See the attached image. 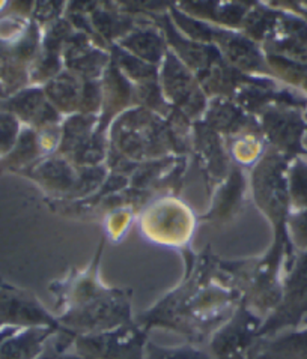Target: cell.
I'll return each mask as SVG.
<instances>
[{
  "label": "cell",
  "instance_id": "cell-1",
  "mask_svg": "<svg viewBox=\"0 0 307 359\" xmlns=\"http://www.w3.org/2000/svg\"><path fill=\"white\" fill-rule=\"evenodd\" d=\"M183 283L141 314L136 323L145 331L171 330L193 343L209 340L244 301L240 284V260H221L211 251H185Z\"/></svg>",
  "mask_w": 307,
  "mask_h": 359
},
{
  "label": "cell",
  "instance_id": "cell-2",
  "mask_svg": "<svg viewBox=\"0 0 307 359\" xmlns=\"http://www.w3.org/2000/svg\"><path fill=\"white\" fill-rule=\"evenodd\" d=\"M101 247L91 265L51 284L56 319L63 330L81 335L98 334L133 322L131 290L105 287L98 276Z\"/></svg>",
  "mask_w": 307,
  "mask_h": 359
},
{
  "label": "cell",
  "instance_id": "cell-3",
  "mask_svg": "<svg viewBox=\"0 0 307 359\" xmlns=\"http://www.w3.org/2000/svg\"><path fill=\"white\" fill-rule=\"evenodd\" d=\"M162 118L163 116L139 107L116 119L112 131L115 149L110 156L115 160L112 164H133V160L157 158L169 151L184 152V142L174 131V125Z\"/></svg>",
  "mask_w": 307,
  "mask_h": 359
},
{
  "label": "cell",
  "instance_id": "cell-4",
  "mask_svg": "<svg viewBox=\"0 0 307 359\" xmlns=\"http://www.w3.org/2000/svg\"><path fill=\"white\" fill-rule=\"evenodd\" d=\"M288 164L289 160L273 147L252 170V189L256 205L274 227V233L287 231V219L291 212L288 197Z\"/></svg>",
  "mask_w": 307,
  "mask_h": 359
},
{
  "label": "cell",
  "instance_id": "cell-5",
  "mask_svg": "<svg viewBox=\"0 0 307 359\" xmlns=\"http://www.w3.org/2000/svg\"><path fill=\"white\" fill-rule=\"evenodd\" d=\"M307 318V251L297 252L283 280L282 298L261 326V340L297 330Z\"/></svg>",
  "mask_w": 307,
  "mask_h": 359
},
{
  "label": "cell",
  "instance_id": "cell-6",
  "mask_svg": "<svg viewBox=\"0 0 307 359\" xmlns=\"http://www.w3.org/2000/svg\"><path fill=\"white\" fill-rule=\"evenodd\" d=\"M263 319L242 301L234 314L209 339L214 359H255Z\"/></svg>",
  "mask_w": 307,
  "mask_h": 359
},
{
  "label": "cell",
  "instance_id": "cell-7",
  "mask_svg": "<svg viewBox=\"0 0 307 359\" xmlns=\"http://www.w3.org/2000/svg\"><path fill=\"white\" fill-rule=\"evenodd\" d=\"M148 331L136 320L98 334L74 337V352L83 359H145Z\"/></svg>",
  "mask_w": 307,
  "mask_h": 359
},
{
  "label": "cell",
  "instance_id": "cell-8",
  "mask_svg": "<svg viewBox=\"0 0 307 359\" xmlns=\"http://www.w3.org/2000/svg\"><path fill=\"white\" fill-rule=\"evenodd\" d=\"M261 133L271 143L273 149L292 160L304 155L303 139L307 121L299 107L287 104H273L259 113Z\"/></svg>",
  "mask_w": 307,
  "mask_h": 359
},
{
  "label": "cell",
  "instance_id": "cell-9",
  "mask_svg": "<svg viewBox=\"0 0 307 359\" xmlns=\"http://www.w3.org/2000/svg\"><path fill=\"white\" fill-rule=\"evenodd\" d=\"M163 97L175 105L185 118L197 119L207 111L205 92L195 74L176 57L174 51L166 53L162 71Z\"/></svg>",
  "mask_w": 307,
  "mask_h": 359
},
{
  "label": "cell",
  "instance_id": "cell-10",
  "mask_svg": "<svg viewBox=\"0 0 307 359\" xmlns=\"http://www.w3.org/2000/svg\"><path fill=\"white\" fill-rule=\"evenodd\" d=\"M29 326H50L63 330L56 316L47 311L35 294L4 283L0 286V331Z\"/></svg>",
  "mask_w": 307,
  "mask_h": 359
},
{
  "label": "cell",
  "instance_id": "cell-11",
  "mask_svg": "<svg viewBox=\"0 0 307 359\" xmlns=\"http://www.w3.org/2000/svg\"><path fill=\"white\" fill-rule=\"evenodd\" d=\"M59 331L50 326L5 328L0 331V359H37Z\"/></svg>",
  "mask_w": 307,
  "mask_h": 359
},
{
  "label": "cell",
  "instance_id": "cell-12",
  "mask_svg": "<svg viewBox=\"0 0 307 359\" xmlns=\"http://www.w3.org/2000/svg\"><path fill=\"white\" fill-rule=\"evenodd\" d=\"M26 175L35 179L48 191H74L76 196H80L81 167L80 173L77 175L72 164L60 156H48L42 161H37L34 165L29 167Z\"/></svg>",
  "mask_w": 307,
  "mask_h": 359
},
{
  "label": "cell",
  "instance_id": "cell-13",
  "mask_svg": "<svg viewBox=\"0 0 307 359\" xmlns=\"http://www.w3.org/2000/svg\"><path fill=\"white\" fill-rule=\"evenodd\" d=\"M195 146L200 163H204L205 172H209V177L221 181L229 175V160L226 147L220 139V134L211 130L207 123L199 121L195 123Z\"/></svg>",
  "mask_w": 307,
  "mask_h": 359
},
{
  "label": "cell",
  "instance_id": "cell-14",
  "mask_svg": "<svg viewBox=\"0 0 307 359\" xmlns=\"http://www.w3.org/2000/svg\"><path fill=\"white\" fill-rule=\"evenodd\" d=\"M246 176L242 168L234 165L226 177L225 184L221 185L213 198V206L202 219L211 221H226L237 214L242 202V196L246 191Z\"/></svg>",
  "mask_w": 307,
  "mask_h": 359
},
{
  "label": "cell",
  "instance_id": "cell-15",
  "mask_svg": "<svg viewBox=\"0 0 307 359\" xmlns=\"http://www.w3.org/2000/svg\"><path fill=\"white\" fill-rule=\"evenodd\" d=\"M83 36L79 35L70 41V46L65 53V60L68 69L77 72L83 80H95L100 74L107 69L109 56L103 51L89 47L88 42H83Z\"/></svg>",
  "mask_w": 307,
  "mask_h": 359
},
{
  "label": "cell",
  "instance_id": "cell-16",
  "mask_svg": "<svg viewBox=\"0 0 307 359\" xmlns=\"http://www.w3.org/2000/svg\"><path fill=\"white\" fill-rule=\"evenodd\" d=\"M119 47L151 65L163 60L167 53L166 38L162 35V32L151 27L131 30L129 35L121 38Z\"/></svg>",
  "mask_w": 307,
  "mask_h": 359
},
{
  "label": "cell",
  "instance_id": "cell-17",
  "mask_svg": "<svg viewBox=\"0 0 307 359\" xmlns=\"http://www.w3.org/2000/svg\"><path fill=\"white\" fill-rule=\"evenodd\" d=\"M255 359H307V326L261 340Z\"/></svg>",
  "mask_w": 307,
  "mask_h": 359
},
{
  "label": "cell",
  "instance_id": "cell-18",
  "mask_svg": "<svg viewBox=\"0 0 307 359\" xmlns=\"http://www.w3.org/2000/svg\"><path fill=\"white\" fill-rule=\"evenodd\" d=\"M83 81H79L72 74H60L56 79L48 80L44 88L46 98L53 107L65 113H80Z\"/></svg>",
  "mask_w": 307,
  "mask_h": 359
},
{
  "label": "cell",
  "instance_id": "cell-19",
  "mask_svg": "<svg viewBox=\"0 0 307 359\" xmlns=\"http://www.w3.org/2000/svg\"><path fill=\"white\" fill-rule=\"evenodd\" d=\"M288 197L291 210L307 209V158L295 156L288 164Z\"/></svg>",
  "mask_w": 307,
  "mask_h": 359
},
{
  "label": "cell",
  "instance_id": "cell-20",
  "mask_svg": "<svg viewBox=\"0 0 307 359\" xmlns=\"http://www.w3.org/2000/svg\"><path fill=\"white\" fill-rule=\"evenodd\" d=\"M92 25L97 27L98 34L105 39L110 41L113 38L124 36L130 34L131 20L129 17H122L112 11H95L92 14Z\"/></svg>",
  "mask_w": 307,
  "mask_h": 359
},
{
  "label": "cell",
  "instance_id": "cell-21",
  "mask_svg": "<svg viewBox=\"0 0 307 359\" xmlns=\"http://www.w3.org/2000/svg\"><path fill=\"white\" fill-rule=\"evenodd\" d=\"M145 359H211L208 353L197 349L196 346L163 347L152 341L146 343Z\"/></svg>",
  "mask_w": 307,
  "mask_h": 359
},
{
  "label": "cell",
  "instance_id": "cell-22",
  "mask_svg": "<svg viewBox=\"0 0 307 359\" xmlns=\"http://www.w3.org/2000/svg\"><path fill=\"white\" fill-rule=\"evenodd\" d=\"M76 334L68 330H62L48 340L44 352L37 359H83L76 352H70V346L74 343Z\"/></svg>",
  "mask_w": 307,
  "mask_h": 359
},
{
  "label": "cell",
  "instance_id": "cell-23",
  "mask_svg": "<svg viewBox=\"0 0 307 359\" xmlns=\"http://www.w3.org/2000/svg\"><path fill=\"white\" fill-rule=\"evenodd\" d=\"M21 134L20 121L9 111H0V160L6 158L18 142Z\"/></svg>",
  "mask_w": 307,
  "mask_h": 359
},
{
  "label": "cell",
  "instance_id": "cell-24",
  "mask_svg": "<svg viewBox=\"0 0 307 359\" xmlns=\"http://www.w3.org/2000/svg\"><path fill=\"white\" fill-rule=\"evenodd\" d=\"M287 231L295 251H307V209L291 210L287 219Z\"/></svg>",
  "mask_w": 307,
  "mask_h": 359
},
{
  "label": "cell",
  "instance_id": "cell-25",
  "mask_svg": "<svg viewBox=\"0 0 307 359\" xmlns=\"http://www.w3.org/2000/svg\"><path fill=\"white\" fill-rule=\"evenodd\" d=\"M303 149H304V155H307V131H306L304 139H303Z\"/></svg>",
  "mask_w": 307,
  "mask_h": 359
},
{
  "label": "cell",
  "instance_id": "cell-26",
  "mask_svg": "<svg viewBox=\"0 0 307 359\" xmlns=\"http://www.w3.org/2000/svg\"><path fill=\"white\" fill-rule=\"evenodd\" d=\"M5 281H4V278L2 277H0V286H2V284H4Z\"/></svg>",
  "mask_w": 307,
  "mask_h": 359
},
{
  "label": "cell",
  "instance_id": "cell-27",
  "mask_svg": "<svg viewBox=\"0 0 307 359\" xmlns=\"http://www.w3.org/2000/svg\"><path fill=\"white\" fill-rule=\"evenodd\" d=\"M306 107H307V105H306ZM304 118H306V121H307V111H306V114H304Z\"/></svg>",
  "mask_w": 307,
  "mask_h": 359
},
{
  "label": "cell",
  "instance_id": "cell-28",
  "mask_svg": "<svg viewBox=\"0 0 307 359\" xmlns=\"http://www.w3.org/2000/svg\"><path fill=\"white\" fill-rule=\"evenodd\" d=\"M303 13H304V15H306V17H307V11H303Z\"/></svg>",
  "mask_w": 307,
  "mask_h": 359
}]
</instances>
